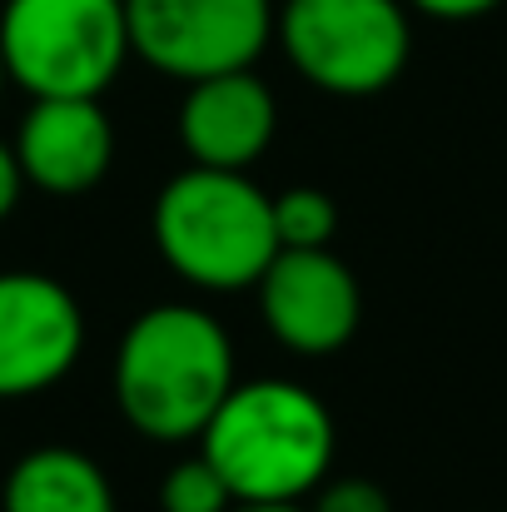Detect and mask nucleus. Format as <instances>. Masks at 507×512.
Segmentation results:
<instances>
[{"label":"nucleus","mask_w":507,"mask_h":512,"mask_svg":"<svg viewBox=\"0 0 507 512\" xmlns=\"http://www.w3.org/2000/svg\"><path fill=\"white\" fill-rule=\"evenodd\" d=\"M234 388V348L194 304L145 309L115 353V403L150 443H194Z\"/></svg>","instance_id":"1"},{"label":"nucleus","mask_w":507,"mask_h":512,"mask_svg":"<svg viewBox=\"0 0 507 512\" xmlns=\"http://www.w3.org/2000/svg\"><path fill=\"white\" fill-rule=\"evenodd\" d=\"M199 453L239 503H304L334 463V418L304 383H234L199 433Z\"/></svg>","instance_id":"2"},{"label":"nucleus","mask_w":507,"mask_h":512,"mask_svg":"<svg viewBox=\"0 0 507 512\" xmlns=\"http://www.w3.org/2000/svg\"><path fill=\"white\" fill-rule=\"evenodd\" d=\"M155 244L169 269L194 289H254L279 254L274 199L244 170L189 165L155 199Z\"/></svg>","instance_id":"3"},{"label":"nucleus","mask_w":507,"mask_h":512,"mask_svg":"<svg viewBox=\"0 0 507 512\" xmlns=\"http://www.w3.org/2000/svg\"><path fill=\"white\" fill-rule=\"evenodd\" d=\"M125 0H5L0 60L30 100H100L130 60Z\"/></svg>","instance_id":"4"},{"label":"nucleus","mask_w":507,"mask_h":512,"mask_svg":"<svg viewBox=\"0 0 507 512\" xmlns=\"http://www.w3.org/2000/svg\"><path fill=\"white\" fill-rule=\"evenodd\" d=\"M274 30L289 65L329 95H378L413 55L403 0H284Z\"/></svg>","instance_id":"5"},{"label":"nucleus","mask_w":507,"mask_h":512,"mask_svg":"<svg viewBox=\"0 0 507 512\" xmlns=\"http://www.w3.org/2000/svg\"><path fill=\"white\" fill-rule=\"evenodd\" d=\"M130 50L194 85L224 70H254L274 40V0H125Z\"/></svg>","instance_id":"6"},{"label":"nucleus","mask_w":507,"mask_h":512,"mask_svg":"<svg viewBox=\"0 0 507 512\" xmlns=\"http://www.w3.org/2000/svg\"><path fill=\"white\" fill-rule=\"evenodd\" d=\"M85 348L80 299L35 269L0 274V398L55 388Z\"/></svg>","instance_id":"7"},{"label":"nucleus","mask_w":507,"mask_h":512,"mask_svg":"<svg viewBox=\"0 0 507 512\" xmlns=\"http://www.w3.org/2000/svg\"><path fill=\"white\" fill-rule=\"evenodd\" d=\"M254 289L269 334L304 358L338 353L358 334L363 289L334 249H279Z\"/></svg>","instance_id":"8"},{"label":"nucleus","mask_w":507,"mask_h":512,"mask_svg":"<svg viewBox=\"0 0 507 512\" xmlns=\"http://www.w3.org/2000/svg\"><path fill=\"white\" fill-rule=\"evenodd\" d=\"M279 130V105L254 70H224L194 80L179 105V145L189 165L249 170Z\"/></svg>","instance_id":"9"},{"label":"nucleus","mask_w":507,"mask_h":512,"mask_svg":"<svg viewBox=\"0 0 507 512\" xmlns=\"http://www.w3.org/2000/svg\"><path fill=\"white\" fill-rule=\"evenodd\" d=\"M25 184L75 199L90 194L115 165V125L100 100H35L15 135Z\"/></svg>","instance_id":"10"},{"label":"nucleus","mask_w":507,"mask_h":512,"mask_svg":"<svg viewBox=\"0 0 507 512\" xmlns=\"http://www.w3.org/2000/svg\"><path fill=\"white\" fill-rule=\"evenodd\" d=\"M5 512H115L105 468L80 448H30L5 478Z\"/></svg>","instance_id":"11"},{"label":"nucleus","mask_w":507,"mask_h":512,"mask_svg":"<svg viewBox=\"0 0 507 512\" xmlns=\"http://www.w3.org/2000/svg\"><path fill=\"white\" fill-rule=\"evenodd\" d=\"M338 229V204L324 189L294 184L274 199V234L279 249H329Z\"/></svg>","instance_id":"12"},{"label":"nucleus","mask_w":507,"mask_h":512,"mask_svg":"<svg viewBox=\"0 0 507 512\" xmlns=\"http://www.w3.org/2000/svg\"><path fill=\"white\" fill-rule=\"evenodd\" d=\"M160 503H165V512H229L239 498L229 493L224 473L199 453V458H184V463H174L165 473Z\"/></svg>","instance_id":"13"},{"label":"nucleus","mask_w":507,"mask_h":512,"mask_svg":"<svg viewBox=\"0 0 507 512\" xmlns=\"http://www.w3.org/2000/svg\"><path fill=\"white\" fill-rule=\"evenodd\" d=\"M309 512H393V503L368 478H334V483H319L314 488Z\"/></svg>","instance_id":"14"},{"label":"nucleus","mask_w":507,"mask_h":512,"mask_svg":"<svg viewBox=\"0 0 507 512\" xmlns=\"http://www.w3.org/2000/svg\"><path fill=\"white\" fill-rule=\"evenodd\" d=\"M413 5L418 15H433V20H478L488 10H498L503 0H403Z\"/></svg>","instance_id":"15"},{"label":"nucleus","mask_w":507,"mask_h":512,"mask_svg":"<svg viewBox=\"0 0 507 512\" xmlns=\"http://www.w3.org/2000/svg\"><path fill=\"white\" fill-rule=\"evenodd\" d=\"M20 189H25V174H20V160H15V145L0 140V219L20 204Z\"/></svg>","instance_id":"16"},{"label":"nucleus","mask_w":507,"mask_h":512,"mask_svg":"<svg viewBox=\"0 0 507 512\" xmlns=\"http://www.w3.org/2000/svg\"><path fill=\"white\" fill-rule=\"evenodd\" d=\"M229 512H309L304 503H234Z\"/></svg>","instance_id":"17"},{"label":"nucleus","mask_w":507,"mask_h":512,"mask_svg":"<svg viewBox=\"0 0 507 512\" xmlns=\"http://www.w3.org/2000/svg\"><path fill=\"white\" fill-rule=\"evenodd\" d=\"M5 80H10V75H5V60H0V90H5Z\"/></svg>","instance_id":"18"}]
</instances>
